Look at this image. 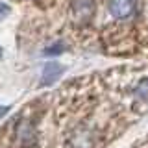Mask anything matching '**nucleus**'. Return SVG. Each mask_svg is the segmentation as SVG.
<instances>
[{
    "mask_svg": "<svg viewBox=\"0 0 148 148\" xmlns=\"http://www.w3.org/2000/svg\"><path fill=\"white\" fill-rule=\"evenodd\" d=\"M135 98L148 102V78H143L135 87Z\"/></svg>",
    "mask_w": 148,
    "mask_h": 148,
    "instance_id": "423d86ee",
    "label": "nucleus"
},
{
    "mask_svg": "<svg viewBox=\"0 0 148 148\" xmlns=\"http://www.w3.org/2000/svg\"><path fill=\"white\" fill-rule=\"evenodd\" d=\"M71 9H72L74 22H78V24H85V22H89L92 18V15H95L96 4H95V0H74Z\"/></svg>",
    "mask_w": 148,
    "mask_h": 148,
    "instance_id": "7ed1b4c3",
    "label": "nucleus"
},
{
    "mask_svg": "<svg viewBox=\"0 0 148 148\" xmlns=\"http://www.w3.org/2000/svg\"><path fill=\"white\" fill-rule=\"evenodd\" d=\"M9 113V106H0V119Z\"/></svg>",
    "mask_w": 148,
    "mask_h": 148,
    "instance_id": "1a4fd4ad",
    "label": "nucleus"
},
{
    "mask_svg": "<svg viewBox=\"0 0 148 148\" xmlns=\"http://www.w3.org/2000/svg\"><path fill=\"white\" fill-rule=\"evenodd\" d=\"M61 72H63V67H61L59 63H56V61H50V63H46L45 67H43L41 85L48 87V85H52V83H56V82L59 80V76H61Z\"/></svg>",
    "mask_w": 148,
    "mask_h": 148,
    "instance_id": "39448f33",
    "label": "nucleus"
},
{
    "mask_svg": "<svg viewBox=\"0 0 148 148\" xmlns=\"http://www.w3.org/2000/svg\"><path fill=\"white\" fill-rule=\"evenodd\" d=\"M137 4L139 0H108V9L115 18L126 21L137 13Z\"/></svg>",
    "mask_w": 148,
    "mask_h": 148,
    "instance_id": "f03ea898",
    "label": "nucleus"
},
{
    "mask_svg": "<svg viewBox=\"0 0 148 148\" xmlns=\"http://www.w3.org/2000/svg\"><path fill=\"white\" fill-rule=\"evenodd\" d=\"M17 139L22 145V148H32L35 145L37 133H35V128H34V124H32L30 120H22V122L17 126Z\"/></svg>",
    "mask_w": 148,
    "mask_h": 148,
    "instance_id": "20e7f679",
    "label": "nucleus"
},
{
    "mask_svg": "<svg viewBox=\"0 0 148 148\" xmlns=\"http://www.w3.org/2000/svg\"><path fill=\"white\" fill-rule=\"evenodd\" d=\"M71 148H95L96 146V132L87 124H80L74 128L69 137Z\"/></svg>",
    "mask_w": 148,
    "mask_h": 148,
    "instance_id": "f257e3e1",
    "label": "nucleus"
},
{
    "mask_svg": "<svg viewBox=\"0 0 148 148\" xmlns=\"http://www.w3.org/2000/svg\"><path fill=\"white\" fill-rule=\"evenodd\" d=\"M61 52H65V45L59 41V43H54L52 46H46V48L43 50L45 56H59Z\"/></svg>",
    "mask_w": 148,
    "mask_h": 148,
    "instance_id": "0eeeda50",
    "label": "nucleus"
},
{
    "mask_svg": "<svg viewBox=\"0 0 148 148\" xmlns=\"http://www.w3.org/2000/svg\"><path fill=\"white\" fill-rule=\"evenodd\" d=\"M9 13V6H6V4H0V17H6Z\"/></svg>",
    "mask_w": 148,
    "mask_h": 148,
    "instance_id": "6e6552de",
    "label": "nucleus"
}]
</instances>
